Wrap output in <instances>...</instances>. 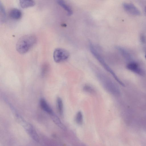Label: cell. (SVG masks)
Listing matches in <instances>:
<instances>
[{
  "mask_svg": "<svg viewBox=\"0 0 146 146\" xmlns=\"http://www.w3.org/2000/svg\"><path fill=\"white\" fill-rule=\"evenodd\" d=\"M37 38L33 35H27L20 37L16 44V49L21 54L27 53L33 47L37 42Z\"/></svg>",
  "mask_w": 146,
  "mask_h": 146,
  "instance_id": "cell-1",
  "label": "cell"
},
{
  "mask_svg": "<svg viewBox=\"0 0 146 146\" xmlns=\"http://www.w3.org/2000/svg\"><path fill=\"white\" fill-rule=\"evenodd\" d=\"M89 48L92 54L105 70L110 73L120 85L123 86H125L124 83L118 78L114 72L105 61L94 45L91 42L89 44Z\"/></svg>",
  "mask_w": 146,
  "mask_h": 146,
  "instance_id": "cell-2",
  "label": "cell"
},
{
  "mask_svg": "<svg viewBox=\"0 0 146 146\" xmlns=\"http://www.w3.org/2000/svg\"><path fill=\"white\" fill-rule=\"evenodd\" d=\"M95 74L96 77L103 87L109 92L115 94L117 89L112 81L106 74L99 69H96Z\"/></svg>",
  "mask_w": 146,
  "mask_h": 146,
  "instance_id": "cell-3",
  "label": "cell"
},
{
  "mask_svg": "<svg viewBox=\"0 0 146 146\" xmlns=\"http://www.w3.org/2000/svg\"><path fill=\"white\" fill-rule=\"evenodd\" d=\"M69 56V53L66 50L61 48L55 49L53 54L54 60L56 63H60L66 60Z\"/></svg>",
  "mask_w": 146,
  "mask_h": 146,
  "instance_id": "cell-4",
  "label": "cell"
},
{
  "mask_svg": "<svg viewBox=\"0 0 146 146\" xmlns=\"http://www.w3.org/2000/svg\"><path fill=\"white\" fill-rule=\"evenodd\" d=\"M22 125L31 137L36 142L39 141V137L35 130L30 124L25 121Z\"/></svg>",
  "mask_w": 146,
  "mask_h": 146,
  "instance_id": "cell-5",
  "label": "cell"
},
{
  "mask_svg": "<svg viewBox=\"0 0 146 146\" xmlns=\"http://www.w3.org/2000/svg\"><path fill=\"white\" fill-rule=\"evenodd\" d=\"M123 7L125 10L128 13L134 16H139L141 13L137 8L133 4L129 3H124Z\"/></svg>",
  "mask_w": 146,
  "mask_h": 146,
  "instance_id": "cell-6",
  "label": "cell"
},
{
  "mask_svg": "<svg viewBox=\"0 0 146 146\" xmlns=\"http://www.w3.org/2000/svg\"><path fill=\"white\" fill-rule=\"evenodd\" d=\"M127 68L128 70L139 74H143L142 70L138 65L135 62H131L127 65Z\"/></svg>",
  "mask_w": 146,
  "mask_h": 146,
  "instance_id": "cell-7",
  "label": "cell"
},
{
  "mask_svg": "<svg viewBox=\"0 0 146 146\" xmlns=\"http://www.w3.org/2000/svg\"><path fill=\"white\" fill-rule=\"evenodd\" d=\"M9 15L12 19L18 20L21 18L22 16V13L19 9H13L9 11Z\"/></svg>",
  "mask_w": 146,
  "mask_h": 146,
  "instance_id": "cell-8",
  "label": "cell"
},
{
  "mask_svg": "<svg viewBox=\"0 0 146 146\" xmlns=\"http://www.w3.org/2000/svg\"><path fill=\"white\" fill-rule=\"evenodd\" d=\"M50 117L54 122L60 128L64 130L66 129V127L62 123L60 119L54 113L50 115Z\"/></svg>",
  "mask_w": 146,
  "mask_h": 146,
  "instance_id": "cell-9",
  "label": "cell"
},
{
  "mask_svg": "<svg viewBox=\"0 0 146 146\" xmlns=\"http://www.w3.org/2000/svg\"><path fill=\"white\" fill-rule=\"evenodd\" d=\"M40 103L42 110L49 114L50 115L53 112L52 109L44 99H41Z\"/></svg>",
  "mask_w": 146,
  "mask_h": 146,
  "instance_id": "cell-10",
  "label": "cell"
},
{
  "mask_svg": "<svg viewBox=\"0 0 146 146\" xmlns=\"http://www.w3.org/2000/svg\"><path fill=\"white\" fill-rule=\"evenodd\" d=\"M21 7L22 8H27L33 6L35 4L33 0H19Z\"/></svg>",
  "mask_w": 146,
  "mask_h": 146,
  "instance_id": "cell-11",
  "label": "cell"
},
{
  "mask_svg": "<svg viewBox=\"0 0 146 146\" xmlns=\"http://www.w3.org/2000/svg\"><path fill=\"white\" fill-rule=\"evenodd\" d=\"M57 2L59 5L63 8L67 12L68 16L71 15L72 11L70 7L66 4L63 0H57Z\"/></svg>",
  "mask_w": 146,
  "mask_h": 146,
  "instance_id": "cell-12",
  "label": "cell"
},
{
  "mask_svg": "<svg viewBox=\"0 0 146 146\" xmlns=\"http://www.w3.org/2000/svg\"><path fill=\"white\" fill-rule=\"evenodd\" d=\"M76 121L77 124L80 125H82L83 123V116L82 112L78 111L76 115Z\"/></svg>",
  "mask_w": 146,
  "mask_h": 146,
  "instance_id": "cell-13",
  "label": "cell"
},
{
  "mask_svg": "<svg viewBox=\"0 0 146 146\" xmlns=\"http://www.w3.org/2000/svg\"><path fill=\"white\" fill-rule=\"evenodd\" d=\"M57 103L59 112L61 115L63 114V104L61 99L58 97L57 99Z\"/></svg>",
  "mask_w": 146,
  "mask_h": 146,
  "instance_id": "cell-14",
  "label": "cell"
},
{
  "mask_svg": "<svg viewBox=\"0 0 146 146\" xmlns=\"http://www.w3.org/2000/svg\"><path fill=\"white\" fill-rule=\"evenodd\" d=\"M0 20L1 22H3L5 20L6 13L4 7L3 5H2L1 2H0Z\"/></svg>",
  "mask_w": 146,
  "mask_h": 146,
  "instance_id": "cell-15",
  "label": "cell"
},
{
  "mask_svg": "<svg viewBox=\"0 0 146 146\" xmlns=\"http://www.w3.org/2000/svg\"><path fill=\"white\" fill-rule=\"evenodd\" d=\"M84 89L85 91L90 92H93L94 91V89L89 86L85 85L84 86Z\"/></svg>",
  "mask_w": 146,
  "mask_h": 146,
  "instance_id": "cell-16",
  "label": "cell"
},
{
  "mask_svg": "<svg viewBox=\"0 0 146 146\" xmlns=\"http://www.w3.org/2000/svg\"><path fill=\"white\" fill-rule=\"evenodd\" d=\"M145 12L146 13V6L145 7Z\"/></svg>",
  "mask_w": 146,
  "mask_h": 146,
  "instance_id": "cell-17",
  "label": "cell"
},
{
  "mask_svg": "<svg viewBox=\"0 0 146 146\" xmlns=\"http://www.w3.org/2000/svg\"><path fill=\"white\" fill-rule=\"evenodd\" d=\"M145 58L146 59V54H145Z\"/></svg>",
  "mask_w": 146,
  "mask_h": 146,
  "instance_id": "cell-18",
  "label": "cell"
}]
</instances>
